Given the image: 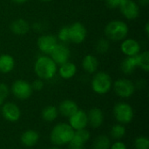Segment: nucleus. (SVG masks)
Segmentation results:
<instances>
[{
    "label": "nucleus",
    "instance_id": "f257e3e1",
    "mask_svg": "<svg viewBox=\"0 0 149 149\" xmlns=\"http://www.w3.org/2000/svg\"><path fill=\"white\" fill-rule=\"evenodd\" d=\"M74 130L68 123H58L53 127L50 134V141L54 146L61 147L70 143Z\"/></svg>",
    "mask_w": 149,
    "mask_h": 149
},
{
    "label": "nucleus",
    "instance_id": "f03ea898",
    "mask_svg": "<svg viewBox=\"0 0 149 149\" xmlns=\"http://www.w3.org/2000/svg\"><path fill=\"white\" fill-rule=\"evenodd\" d=\"M58 67L56 63L51 58V57L41 56L35 62L34 71L38 79L43 80L52 79L56 72Z\"/></svg>",
    "mask_w": 149,
    "mask_h": 149
},
{
    "label": "nucleus",
    "instance_id": "7ed1b4c3",
    "mask_svg": "<svg viewBox=\"0 0 149 149\" xmlns=\"http://www.w3.org/2000/svg\"><path fill=\"white\" fill-rule=\"evenodd\" d=\"M128 33L127 24L120 20H113L109 22L105 28L106 36L113 41L124 39Z\"/></svg>",
    "mask_w": 149,
    "mask_h": 149
},
{
    "label": "nucleus",
    "instance_id": "20e7f679",
    "mask_svg": "<svg viewBox=\"0 0 149 149\" xmlns=\"http://www.w3.org/2000/svg\"><path fill=\"white\" fill-rule=\"evenodd\" d=\"M112 86V79L109 74L105 72H100L96 73L91 82V86L93 92L100 95L107 93L111 90Z\"/></svg>",
    "mask_w": 149,
    "mask_h": 149
},
{
    "label": "nucleus",
    "instance_id": "39448f33",
    "mask_svg": "<svg viewBox=\"0 0 149 149\" xmlns=\"http://www.w3.org/2000/svg\"><path fill=\"white\" fill-rule=\"evenodd\" d=\"M113 116L120 124L126 125L132 122L134 117V112L129 104L120 102L113 107Z\"/></svg>",
    "mask_w": 149,
    "mask_h": 149
},
{
    "label": "nucleus",
    "instance_id": "423d86ee",
    "mask_svg": "<svg viewBox=\"0 0 149 149\" xmlns=\"http://www.w3.org/2000/svg\"><path fill=\"white\" fill-rule=\"evenodd\" d=\"M32 92L31 85L24 79H17L11 86V93L18 100H24L29 99L31 96Z\"/></svg>",
    "mask_w": 149,
    "mask_h": 149
},
{
    "label": "nucleus",
    "instance_id": "0eeeda50",
    "mask_svg": "<svg viewBox=\"0 0 149 149\" xmlns=\"http://www.w3.org/2000/svg\"><path fill=\"white\" fill-rule=\"evenodd\" d=\"M113 89L115 93L123 99L130 98L135 92V85L127 79H120L114 82Z\"/></svg>",
    "mask_w": 149,
    "mask_h": 149
},
{
    "label": "nucleus",
    "instance_id": "6e6552de",
    "mask_svg": "<svg viewBox=\"0 0 149 149\" xmlns=\"http://www.w3.org/2000/svg\"><path fill=\"white\" fill-rule=\"evenodd\" d=\"M0 113H2L3 117L5 120L14 123L19 120L21 117V111L17 105L12 102H7L1 106Z\"/></svg>",
    "mask_w": 149,
    "mask_h": 149
},
{
    "label": "nucleus",
    "instance_id": "1a4fd4ad",
    "mask_svg": "<svg viewBox=\"0 0 149 149\" xmlns=\"http://www.w3.org/2000/svg\"><path fill=\"white\" fill-rule=\"evenodd\" d=\"M50 55L51 58L56 63L57 65H61L68 62V59L70 58V50L65 45L58 43L50 53Z\"/></svg>",
    "mask_w": 149,
    "mask_h": 149
},
{
    "label": "nucleus",
    "instance_id": "9d476101",
    "mask_svg": "<svg viewBox=\"0 0 149 149\" xmlns=\"http://www.w3.org/2000/svg\"><path fill=\"white\" fill-rule=\"evenodd\" d=\"M68 124L74 131L86 128V127L88 126L87 113L85 111L79 109L68 118Z\"/></svg>",
    "mask_w": 149,
    "mask_h": 149
},
{
    "label": "nucleus",
    "instance_id": "9b49d317",
    "mask_svg": "<svg viewBox=\"0 0 149 149\" xmlns=\"http://www.w3.org/2000/svg\"><path fill=\"white\" fill-rule=\"evenodd\" d=\"M68 27H69V40L72 41L74 44H80L86 39V29L82 24L76 22Z\"/></svg>",
    "mask_w": 149,
    "mask_h": 149
},
{
    "label": "nucleus",
    "instance_id": "f8f14e48",
    "mask_svg": "<svg viewBox=\"0 0 149 149\" xmlns=\"http://www.w3.org/2000/svg\"><path fill=\"white\" fill-rule=\"evenodd\" d=\"M57 44H58L57 38L51 34L40 36L37 41L38 47L42 52L45 54H50Z\"/></svg>",
    "mask_w": 149,
    "mask_h": 149
},
{
    "label": "nucleus",
    "instance_id": "ddd939ff",
    "mask_svg": "<svg viewBox=\"0 0 149 149\" xmlns=\"http://www.w3.org/2000/svg\"><path fill=\"white\" fill-rule=\"evenodd\" d=\"M120 9L123 16L127 19H135L140 14V8L133 0H125L120 6Z\"/></svg>",
    "mask_w": 149,
    "mask_h": 149
},
{
    "label": "nucleus",
    "instance_id": "4468645a",
    "mask_svg": "<svg viewBox=\"0 0 149 149\" xmlns=\"http://www.w3.org/2000/svg\"><path fill=\"white\" fill-rule=\"evenodd\" d=\"M90 137H91V134L86 128L74 131L73 137L69 143L70 148H82L85 143H86L90 140Z\"/></svg>",
    "mask_w": 149,
    "mask_h": 149
},
{
    "label": "nucleus",
    "instance_id": "2eb2a0df",
    "mask_svg": "<svg viewBox=\"0 0 149 149\" xmlns=\"http://www.w3.org/2000/svg\"><path fill=\"white\" fill-rule=\"evenodd\" d=\"M87 120L92 128H99L104 122V113L100 108L93 107L87 113Z\"/></svg>",
    "mask_w": 149,
    "mask_h": 149
},
{
    "label": "nucleus",
    "instance_id": "dca6fc26",
    "mask_svg": "<svg viewBox=\"0 0 149 149\" xmlns=\"http://www.w3.org/2000/svg\"><path fill=\"white\" fill-rule=\"evenodd\" d=\"M120 49L122 52L127 57H134L139 54L141 51V45L135 39L128 38L122 42Z\"/></svg>",
    "mask_w": 149,
    "mask_h": 149
},
{
    "label": "nucleus",
    "instance_id": "f3484780",
    "mask_svg": "<svg viewBox=\"0 0 149 149\" xmlns=\"http://www.w3.org/2000/svg\"><path fill=\"white\" fill-rule=\"evenodd\" d=\"M58 110V113L61 114L63 117L69 118L75 112L79 110V107L75 101L72 100H65L59 104Z\"/></svg>",
    "mask_w": 149,
    "mask_h": 149
},
{
    "label": "nucleus",
    "instance_id": "a211bd4d",
    "mask_svg": "<svg viewBox=\"0 0 149 149\" xmlns=\"http://www.w3.org/2000/svg\"><path fill=\"white\" fill-rule=\"evenodd\" d=\"M38 141H39V134L37 131L33 129H28L24 131L20 136L21 143L27 148H31L35 146L38 142Z\"/></svg>",
    "mask_w": 149,
    "mask_h": 149
},
{
    "label": "nucleus",
    "instance_id": "6ab92c4d",
    "mask_svg": "<svg viewBox=\"0 0 149 149\" xmlns=\"http://www.w3.org/2000/svg\"><path fill=\"white\" fill-rule=\"evenodd\" d=\"M30 25L26 20L23 18H18L14 20L10 24L11 31L16 35H24L29 31Z\"/></svg>",
    "mask_w": 149,
    "mask_h": 149
},
{
    "label": "nucleus",
    "instance_id": "aec40b11",
    "mask_svg": "<svg viewBox=\"0 0 149 149\" xmlns=\"http://www.w3.org/2000/svg\"><path fill=\"white\" fill-rule=\"evenodd\" d=\"M77 72L76 65L72 62H66L60 65L58 69V73L62 79H72Z\"/></svg>",
    "mask_w": 149,
    "mask_h": 149
},
{
    "label": "nucleus",
    "instance_id": "412c9836",
    "mask_svg": "<svg viewBox=\"0 0 149 149\" xmlns=\"http://www.w3.org/2000/svg\"><path fill=\"white\" fill-rule=\"evenodd\" d=\"M82 66H83V69L87 73L92 74V73H94L97 71L98 66H99V61L94 56L89 54V55H86L83 58Z\"/></svg>",
    "mask_w": 149,
    "mask_h": 149
},
{
    "label": "nucleus",
    "instance_id": "4be33fe9",
    "mask_svg": "<svg viewBox=\"0 0 149 149\" xmlns=\"http://www.w3.org/2000/svg\"><path fill=\"white\" fill-rule=\"evenodd\" d=\"M15 62L13 58L9 54H2L0 56V72L8 73L14 68Z\"/></svg>",
    "mask_w": 149,
    "mask_h": 149
},
{
    "label": "nucleus",
    "instance_id": "5701e85b",
    "mask_svg": "<svg viewBox=\"0 0 149 149\" xmlns=\"http://www.w3.org/2000/svg\"><path fill=\"white\" fill-rule=\"evenodd\" d=\"M58 107L55 106H47L41 112V117L45 122H53L58 116Z\"/></svg>",
    "mask_w": 149,
    "mask_h": 149
},
{
    "label": "nucleus",
    "instance_id": "b1692460",
    "mask_svg": "<svg viewBox=\"0 0 149 149\" xmlns=\"http://www.w3.org/2000/svg\"><path fill=\"white\" fill-rule=\"evenodd\" d=\"M136 67H138L137 66L136 56L127 57L121 63V70H122V72L125 74H131V73H133Z\"/></svg>",
    "mask_w": 149,
    "mask_h": 149
},
{
    "label": "nucleus",
    "instance_id": "393cba45",
    "mask_svg": "<svg viewBox=\"0 0 149 149\" xmlns=\"http://www.w3.org/2000/svg\"><path fill=\"white\" fill-rule=\"evenodd\" d=\"M111 141L110 138L105 134L97 136L92 145L93 149H110Z\"/></svg>",
    "mask_w": 149,
    "mask_h": 149
},
{
    "label": "nucleus",
    "instance_id": "a878e982",
    "mask_svg": "<svg viewBox=\"0 0 149 149\" xmlns=\"http://www.w3.org/2000/svg\"><path fill=\"white\" fill-rule=\"evenodd\" d=\"M126 127L122 124H115L112 127L110 131V135L113 140L120 141L126 135Z\"/></svg>",
    "mask_w": 149,
    "mask_h": 149
},
{
    "label": "nucleus",
    "instance_id": "bb28decb",
    "mask_svg": "<svg viewBox=\"0 0 149 149\" xmlns=\"http://www.w3.org/2000/svg\"><path fill=\"white\" fill-rule=\"evenodd\" d=\"M137 66L141 68L144 72H148L149 71V52L148 51H145L141 54L136 56Z\"/></svg>",
    "mask_w": 149,
    "mask_h": 149
},
{
    "label": "nucleus",
    "instance_id": "cd10ccee",
    "mask_svg": "<svg viewBox=\"0 0 149 149\" xmlns=\"http://www.w3.org/2000/svg\"><path fill=\"white\" fill-rule=\"evenodd\" d=\"M135 149H149V140L146 136H140L134 141Z\"/></svg>",
    "mask_w": 149,
    "mask_h": 149
},
{
    "label": "nucleus",
    "instance_id": "c85d7f7f",
    "mask_svg": "<svg viewBox=\"0 0 149 149\" xmlns=\"http://www.w3.org/2000/svg\"><path fill=\"white\" fill-rule=\"evenodd\" d=\"M96 50L99 53H106L109 50V42L107 39L101 38L96 45Z\"/></svg>",
    "mask_w": 149,
    "mask_h": 149
},
{
    "label": "nucleus",
    "instance_id": "c756f323",
    "mask_svg": "<svg viewBox=\"0 0 149 149\" xmlns=\"http://www.w3.org/2000/svg\"><path fill=\"white\" fill-rule=\"evenodd\" d=\"M10 93L9 86L4 83H0V106H2Z\"/></svg>",
    "mask_w": 149,
    "mask_h": 149
},
{
    "label": "nucleus",
    "instance_id": "7c9ffc66",
    "mask_svg": "<svg viewBox=\"0 0 149 149\" xmlns=\"http://www.w3.org/2000/svg\"><path fill=\"white\" fill-rule=\"evenodd\" d=\"M58 38L59 40L65 42L69 40V27L64 26L58 31Z\"/></svg>",
    "mask_w": 149,
    "mask_h": 149
},
{
    "label": "nucleus",
    "instance_id": "2f4dec72",
    "mask_svg": "<svg viewBox=\"0 0 149 149\" xmlns=\"http://www.w3.org/2000/svg\"><path fill=\"white\" fill-rule=\"evenodd\" d=\"M31 85V87H32V90L34 91H41L44 86H45V83L43 81V79H35Z\"/></svg>",
    "mask_w": 149,
    "mask_h": 149
},
{
    "label": "nucleus",
    "instance_id": "473e14b6",
    "mask_svg": "<svg viewBox=\"0 0 149 149\" xmlns=\"http://www.w3.org/2000/svg\"><path fill=\"white\" fill-rule=\"evenodd\" d=\"M125 0H106V3L107 5L111 8V9H114V8H120V6L122 4V3Z\"/></svg>",
    "mask_w": 149,
    "mask_h": 149
},
{
    "label": "nucleus",
    "instance_id": "72a5a7b5",
    "mask_svg": "<svg viewBox=\"0 0 149 149\" xmlns=\"http://www.w3.org/2000/svg\"><path fill=\"white\" fill-rule=\"evenodd\" d=\"M110 149H127V148L124 142H122L120 141H117L114 143L111 144Z\"/></svg>",
    "mask_w": 149,
    "mask_h": 149
},
{
    "label": "nucleus",
    "instance_id": "f704fd0d",
    "mask_svg": "<svg viewBox=\"0 0 149 149\" xmlns=\"http://www.w3.org/2000/svg\"><path fill=\"white\" fill-rule=\"evenodd\" d=\"M139 2L143 6H148L149 3V0H139Z\"/></svg>",
    "mask_w": 149,
    "mask_h": 149
},
{
    "label": "nucleus",
    "instance_id": "c9c22d12",
    "mask_svg": "<svg viewBox=\"0 0 149 149\" xmlns=\"http://www.w3.org/2000/svg\"><path fill=\"white\" fill-rule=\"evenodd\" d=\"M11 1L15 3H24L27 2L28 0H11Z\"/></svg>",
    "mask_w": 149,
    "mask_h": 149
},
{
    "label": "nucleus",
    "instance_id": "e433bc0d",
    "mask_svg": "<svg viewBox=\"0 0 149 149\" xmlns=\"http://www.w3.org/2000/svg\"><path fill=\"white\" fill-rule=\"evenodd\" d=\"M145 30H146V34L148 36L149 34V24L148 23H147L146 24V26H145Z\"/></svg>",
    "mask_w": 149,
    "mask_h": 149
},
{
    "label": "nucleus",
    "instance_id": "4c0bfd02",
    "mask_svg": "<svg viewBox=\"0 0 149 149\" xmlns=\"http://www.w3.org/2000/svg\"><path fill=\"white\" fill-rule=\"evenodd\" d=\"M50 149H62L61 148H59V147H58V146H54L53 148H51Z\"/></svg>",
    "mask_w": 149,
    "mask_h": 149
},
{
    "label": "nucleus",
    "instance_id": "58836bf2",
    "mask_svg": "<svg viewBox=\"0 0 149 149\" xmlns=\"http://www.w3.org/2000/svg\"><path fill=\"white\" fill-rule=\"evenodd\" d=\"M40 1H42V2H49L51 0H40Z\"/></svg>",
    "mask_w": 149,
    "mask_h": 149
},
{
    "label": "nucleus",
    "instance_id": "ea45409f",
    "mask_svg": "<svg viewBox=\"0 0 149 149\" xmlns=\"http://www.w3.org/2000/svg\"><path fill=\"white\" fill-rule=\"evenodd\" d=\"M70 149H83V148H70Z\"/></svg>",
    "mask_w": 149,
    "mask_h": 149
},
{
    "label": "nucleus",
    "instance_id": "a19ab883",
    "mask_svg": "<svg viewBox=\"0 0 149 149\" xmlns=\"http://www.w3.org/2000/svg\"><path fill=\"white\" fill-rule=\"evenodd\" d=\"M0 108H1V106H0Z\"/></svg>",
    "mask_w": 149,
    "mask_h": 149
}]
</instances>
